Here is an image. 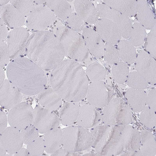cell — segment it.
Returning <instances> with one entry per match:
<instances>
[{"label":"cell","instance_id":"32","mask_svg":"<svg viewBox=\"0 0 156 156\" xmlns=\"http://www.w3.org/2000/svg\"><path fill=\"white\" fill-rule=\"evenodd\" d=\"M118 50L120 58L126 64H132L136 58L137 54L134 46L129 41H120Z\"/></svg>","mask_w":156,"mask_h":156},{"label":"cell","instance_id":"13","mask_svg":"<svg viewBox=\"0 0 156 156\" xmlns=\"http://www.w3.org/2000/svg\"><path fill=\"white\" fill-rule=\"evenodd\" d=\"M136 71L144 76L148 83L156 84V62L153 57L145 51H139L134 62Z\"/></svg>","mask_w":156,"mask_h":156},{"label":"cell","instance_id":"20","mask_svg":"<svg viewBox=\"0 0 156 156\" xmlns=\"http://www.w3.org/2000/svg\"><path fill=\"white\" fill-rule=\"evenodd\" d=\"M101 121V113L96 108L90 105H85L80 108L76 123L87 129L96 126Z\"/></svg>","mask_w":156,"mask_h":156},{"label":"cell","instance_id":"3","mask_svg":"<svg viewBox=\"0 0 156 156\" xmlns=\"http://www.w3.org/2000/svg\"><path fill=\"white\" fill-rule=\"evenodd\" d=\"M8 80L22 93L28 96L38 94L46 86L47 80L42 69L29 58L21 57L8 65Z\"/></svg>","mask_w":156,"mask_h":156},{"label":"cell","instance_id":"15","mask_svg":"<svg viewBox=\"0 0 156 156\" xmlns=\"http://www.w3.org/2000/svg\"><path fill=\"white\" fill-rule=\"evenodd\" d=\"M21 93L9 80H5L1 86L0 105L5 109H11L21 103Z\"/></svg>","mask_w":156,"mask_h":156},{"label":"cell","instance_id":"24","mask_svg":"<svg viewBox=\"0 0 156 156\" xmlns=\"http://www.w3.org/2000/svg\"><path fill=\"white\" fill-rule=\"evenodd\" d=\"M76 12L87 23H94L98 20L97 9L94 4L88 0H76L74 2Z\"/></svg>","mask_w":156,"mask_h":156},{"label":"cell","instance_id":"8","mask_svg":"<svg viewBox=\"0 0 156 156\" xmlns=\"http://www.w3.org/2000/svg\"><path fill=\"white\" fill-rule=\"evenodd\" d=\"M56 20L54 13L45 5H35L28 17L26 25L30 30L36 31L44 30L52 25Z\"/></svg>","mask_w":156,"mask_h":156},{"label":"cell","instance_id":"27","mask_svg":"<svg viewBox=\"0 0 156 156\" xmlns=\"http://www.w3.org/2000/svg\"><path fill=\"white\" fill-rule=\"evenodd\" d=\"M137 18L145 29L151 30L156 24V19L147 3L144 0L137 1Z\"/></svg>","mask_w":156,"mask_h":156},{"label":"cell","instance_id":"14","mask_svg":"<svg viewBox=\"0 0 156 156\" xmlns=\"http://www.w3.org/2000/svg\"><path fill=\"white\" fill-rule=\"evenodd\" d=\"M97 33L103 41L107 44L114 45L120 41L121 35L116 25L108 20L100 18L96 23Z\"/></svg>","mask_w":156,"mask_h":156},{"label":"cell","instance_id":"33","mask_svg":"<svg viewBox=\"0 0 156 156\" xmlns=\"http://www.w3.org/2000/svg\"><path fill=\"white\" fill-rule=\"evenodd\" d=\"M113 79L115 82L120 84L125 83L129 74L127 64L122 61H119L113 65L112 68Z\"/></svg>","mask_w":156,"mask_h":156},{"label":"cell","instance_id":"29","mask_svg":"<svg viewBox=\"0 0 156 156\" xmlns=\"http://www.w3.org/2000/svg\"><path fill=\"white\" fill-rule=\"evenodd\" d=\"M43 139L45 150L47 153L52 154L62 146L63 140L62 131L55 128L44 134Z\"/></svg>","mask_w":156,"mask_h":156},{"label":"cell","instance_id":"5","mask_svg":"<svg viewBox=\"0 0 156 156\" xmlns=\"http://www.w3.org/2000/svg\"><path fill=\"white\" fill-rule=\"evenodd\" d=\"M103 108L101 116L104 124L110 126L129 125L133 121L132 110L121 98H113Z\"/></svg>","mask_w":156,"mask_h":156},{"label":"cell","instance_id":"31","mask_svg":"<svg viewBox=\"0 0 156 156\" xmlns=\"http://www.w3.org/2000/svg\"><path fill=\"white\" fill-rule=\"evenodd\" d=\"M140 133V149L143 156H156V140L152 133L147 130H144Z\"/></svg>","mask_w":156,"mask_h":156},{"label":"cell","instance_id":"4","mask_svg":"<svg viewBox=\"0 0 156 156\" xmlns=\"http://www.w3.org/2000/svg\"><path fill=\"white\" fill-rule=\"evenodd\" d=\"M54 33L59 39L65 56L77 62L85 61L88 51L82 36L70 28L60 25Z\"/></svg>","mask_w":156,"mask_h":156},{"label":"cell","instance_id":"10","mask_svg":"<svg viewBox=\"0 0 156 156\" xmlns=\"http://www.w3.org/2000/svg\"><path fill=\"white\" fill-rule=\"evenodd\" d=\"M30 36L27 30L23 27L12 30L9 33L6 40L10 58L14 59L26 54Z\"/></svg>","mask_w":156,"mask_h":156},{"label":"cell","instance_id":"22","mask_svg":"<svg viewBox=\"0 0 156 156\" xmlns=\"http://www.w3.org/2000/svg\"><path fill=\"white\" fill-rule=\"evenodd\" d=\"M38 94L39 103L47 109L57 111L62 106V99L52 87L45 88Z\"/></svg>","mask_w":156,"mask_h":156},{"label":"cell","instance_id":"46","mask_svg":"<svg viewBox=\"0 0 156 156\" xmlns=\"http://www.w3.org/2000/svg\"><path fill=\"white\" fill-rule=\"evenodd\" d=\"M0 128H1V133L2 132L7 128V116L3 110L1 108L0 113Z\"/></svg>","mask_w":156,"mask_h":156},{"label":"cell","instance_id":"12","mask_svg":"<svg viewBox=\"0 0 156 156\" xmlns=\"http://www.w3.org/2000/svg\"><path fill=\"white\" fill-rule=\"evenodd\" d=\"M59 119L54 111L47 109L41 105H36L34 110L32 124L39 133L45 134L51 130L58 128Z\"/></svg>","mask_w":156,"mask_h":156},{"label":"cell","instance_id":"17","mask_svg":"<svg viewBox=\"0 0 156 156\" xmlns=\"http://www.w3.org/2000/svg\"><path fill=\"white\" fill-rule=\"evenodd\" d=\"M119 135L125 151H135L140 147V135L138 130L129 125H119Z\"/></svg>","mask_w":156,"mask_h":156},{"label":"cell","instance_id":"28","mask_svg":"<svg viewBox=\"0 0 156 156\" xmlns=\"http://www.w3.org/2000/svg\"><path fill=\"white\" fill-rule=\"evenodd\" d=\"M103 2L108 7L129 17H133L136 14V0H104Z\"/></svg>","mask_w":156,"mask_h":156},{"label":"cell","instance_id":"34","mask_svg":"<svg viewBox=\"0 0 156 156\" xmlns=\"http://www.w3.org/2000/svg\"><path fill=\"white\" fill-rule=\"evenodd\" d=\"M86 73L87 78L92 82L102 81L107 75L105 69L97 62L89 65L87 69Z\"/></svg>","mask_w":156,"mask_h":156},{"label":"cell","instance_id":"18","mask_svg":"<svg viewBox=\"0 0 156 156\" xmlns=\"http://www.w3.org/2000/svg\"><path fill=\"white\" fill-rule=\"evenodd\" d=\"M0 20L12 30L22 27L25 17L13 5L7 4L0 7Z\"/></svg>","mask_w":156,"mask_h":156},{"label":"cell","instance_id":"48","mask_svg":"<svg viewBox=\"0 0 156 156\" xmlns=\"http://www.w3.org/2000/svg\"><path fill=\"white\" fill-rule=\"evenodd\" d=\"M120 156H143L140 150L135 151H125Z\"/></svg>","mask_w":156,"mask_h":156},{"label":"cell","instance_id":"53","mask_svg":"<svg viewBox=\"0 0 156 156\" xmlns=\"http://www.w3.org/2000/svg\"><path fill=\"white\" fill-rule=\"evenodd\" d=\"M9 2H10V1H9V0H7V1H6V0L2 1V0H1V1H0V5L2 6L6 5Z\"/></svg>","mask_w":156,"mask_h":156},{"label":"cell","instance_id":"37","mask_svg":"<svg viewBox=\"0 0 156 156\" xmlns=\"http://www.w3.org/2000/svg\"><path fill=\"white\" fill-rule=\"evenodd\" d=\"M156 112L151 109L148 106L140 113V120L141 122L146 127L149 129L156 128Z\"/></svg>","mask_w":156,"mask_h":156},{"label":"cell","instance_id":"9","mask_svg":"<svg viewBox=\"0 0 156 156\" xmlns=\"http://www.w3.org/2000/svg\"><path fill=\"white\" fill-rule=\"evenodd\" d=\"M96 9L99 17L113 22L118 28L122 36L126 39L129 37L133 26L131 19L105 4H99Z\"/></svg>","mask_w":156,"mask_h":156},{"label":"cell","instance_id":"25","mask_svg":"<svg viewBox=\"0 0 156 156\" xmlns=\"http://www.w3.org/2000/svg\"><path fill=\"white\" fill-rule=\"evenodd\" d=\"M112 126L106 125H97L90 131L92 136V147L99 156L101 154L108 140Z\"/></svg>","mask_w":156,"mask_h":156},{"label":"cell","instance_id":"7","mask_svg":"<svg viewBox=\"0 0 156 156\" xmlns=\"http://www.w3.org/2000/svg\"><path fill=\"white\" fill-rule=\"evenodd\" d=\"M112 88L103 81L92 82L88 85L87 98L90 105L96 108H103L113 98Z\"/></svg>","mask_w":156,"mask_h":156},{"label":"cell","instance_id":"35","mask_svg":"<svg viewBox=\"0 0 156 156\" xmlns=\"http://www.w3.org/2000/svg\"><path fill=\"white\" fill-rule=\"evenodd\" d=\"M147 36L146 30L139 23L133 25L129 40L134 46H139L144 43Z\"/></svg>","mask_w":156,"mask_h":156},{"label":"cell","instance_id":"43","mask_svg":"<svg viewBox=\"0 0 156 156\" xmlns=\"http://www.w3.org/2000/svg\"><path fill=\"white\" fill-rule=\"evenodd\" d=\"M67 22L70 29L77 32L83 30L84 28L83 21L76 12L72 13Z\"/></svg>","mask_w":156,"mask_h":156},{"label":"cell","instance_id":"16","mask_svg":"<svg viewBox=\"0 0 156 156\" xmlns=\"http://www.w3.org/2000/svg\"><path fill=\"white\" fill-rule=\"evenodd\" d=\"M0 142L8 154H14L21 148L23 144L20 130L10 126L1 133Z\"/></svg>","mask_w":156,"mask_h":156},{"label":"cell","instance_id":"42","mask_svg":"<svg viewBox=\"0 0 156 156\" xmlns=\"http://www.w3.org/2000/svg\"><path fill=\"white\" fill-rule=\"evenodd\" d=\"M39 132L32 124L21 130V134L23 144L28 145L38 137Z\"/></svg>","mask_w":156,"mask_h":156},{"label":"cell","instance_id":"38","mask_svg":"<svg viewBox=\"0 0 156 156\" xmlns=\"http://www.w3.org/2000/svg\"><path fill=\"white\" fill-rule=\"evenodd\" d=\"M9 2L25 17L30 15L35 6L33 1L29 0H11Z\"/></svg>","mask_w":156,"mask_h":156},{"label":"cell","instance_id":"23","mask_svg":"<svg viewBox=\"0 0 156 156\" xmlns=\"http://www.w3.org/2000/svg\"><path fill=\"white\" fill-rule=\"evenodd\" d=\"M147 94L144 90L130 88L125 94L128 105L132 111L140 112L146 106Z\"/></svg>","mask_w":156,"mask_h":156},{"label":"cell","instance_id":"40","mask_svg":"<svg viewBox=\"0 0 156 156\" xmlns=\"http://www.w3.org/2000/svg\"><path fill=\"white\" fill-rule=\"evenodd\" d=\"M27 149L29 153L30 156L41 155L45 150L43 138L41 137L37 138L27 145Z\"/></svg>","mask_w":156,"mask_h":156},{"label":"cell","instance_id":"49","mask_svg":"<svg viewBox=\"0 0 156 156\" xmlns=\"http://www.w3.org/2000/svg\"><path fill=\"white\" fill-rule=\"evenodd\" d=\"M14 155L16 156H30L29 153L27 150L24 148H21Z\"/></svg>","mask_w":156,"mask_h":156},{"label":"cell","instance_id":"45","mask_svg":"<svg viewBox=\"0 0 156 156\" xmlns=\"http://www.w3.org/2000/svg\"><path fill=\"white\" fill-rule=\"evenodd\" d=\"M147 105L151 110L156 112V90L153 89L149 92L147 96Z\"/></svg>","mask_w":156,"mask_h":156},{"label":"cell","instance_id":"26","mask_svg":"<svg viewBox=\"0 0 156 156\" xmlns=\"http://www.w3.org/2000/svg\"><path fill=\"white\" fill-rule=\"evenodd\" d=\"M75 103L66 101L60 108L58 116L63 125L69 126L76 122L80 108Z\"/></svg>","mask_w":156,"mask_h":156},{"label":"cell","instance_id":"39","mask_svg":"<svg viewBox=\"0 0 156 156\" xmlns=\"http://www.w3.org/2000/svg\"><path fill=\"white\" fill-rule=\"evenodd\" d=\"M103 55L105 61L109 64L114 65L120 61L118 49L113 45L105 44Z\"/></svg>","mask_w":156,"mask_h":156},{"label":"cell","instance_id":"44","mask_svg":"<svg viewBox=\"0 0 156 156\" xmlns=\"http://www.w3.org/2000/svg\"><path fill=\"white\" fill-rule=\"evenodd\" d=\"M1 67L3 68L8 64L9 61V55L7 44L1 42Z\"/></svg>","mask_w":156,"mask_h":156},{"label":"cell","instance_id":"36","mask_svg":"<svg viewBox=\"0 0 156 156\" xmlns=\"http://www.w3.org/2000/svg\"><path fill=\"white\" fill-rule=\"evenodd\" d=\"M126 82L131 88L145 90L148 87V84L145 78L137 71L129 73Z\"/></svg>","mask_w":156,"mask_h":156},{"label":"cell","instance_id":"1","mask_svg":"<svg viewBox=\"0 0 156 156\" xmlns=\"http://www.w3.org/2000/svg\"><path fill=\"white\" fill-rule=\"evenodd\" d=\"M52 87L62 100L76 102L87 96L88 81L81 65L72 59L63 60L50 75Z\"/></svg>","mask_w":156,"mask_h":156},{"label":"cell","instance_id":"30","mask_svg":"<svg viewBox=\"0 0 156 156\" xmlns=\"http://www.w3.org/2000/svg\"><path fill=\"white\" fill-rule=\"evenodd\" d=\"M56 16L63 20H67L72 13L70 4L64 0H48L45 3Z\"/></svg>","mask_w":156,"mask_h":156},{"label":"cell","instance_id":"47","mask_svg":"<svg viewBox=\"0 0 156 156\" xmlns=\"http://www.w3.org/2000/svg\"><path fill=\"white\" fill-rule=\"evenodd\" d=\"M1 21V42H4L7 40L9 34L6 25Z\"/></svg>","mask_w":156,"mask_h":156},{"label":"cell","instance_id":"2","mask_svg":"<svg viewBox=\"0 0 156 156\" xmlns=\"http://www.w3.org/2000/svg\"><path fill=\"white\" fill-rule=\"evenodd\" d=\"M26 55L43 70H52L63 60L65 56L58 38L50 31H36L30 37Z\"/></svg>","mask_w":156,"mask_h":156},{"label":"cell","instance_id":"21","mask_svg":"<svg viewBox=\"0 0 156 156\" xmlns=\"http://www.w3.org/2000/svg\"><path fill=\"white\" fill-rule=\"evenodd\" d=\"M124 150L123 143L119 135V126H112L101 156L120 155Z\"/></svg>","mask_w":156,"mask_h":156},{"label":"cell","instance_id":"6","mask_svg":"<svg viewBox=\"0 0 156 156\" xmlns=\"http://www.w3.org/2000/svg\"><path fill=\"white\" fill-rule=\"evenodd\" d=\"M62 147L71 152H78L92 147V135L87 129L79 126H71L63 131Z\"/></svg>","mask_w":156,"mask_h":156},{"label":"cell","instance_id":"41","mask_svg":"<svg viewBox=\"0 0 156 156\" xmlns=\"http://www.w3.org/2000/svg\"><path fill=\"white\" fill-rule=\"evenodd\" d=\"M146 50L152 57L156 58V24L151 29L145 41Z\"/></svg>","mask_w":156,"mask_h":156},{"label":"cell","instance_id":"50","mask_svg":"<svg viewBox=\"0 0 156 156\" xmlns=\"http://www.w3.org/2000/svg\"><path fill=\"white\" fill-rule=\"evenodd\" d=\"M1 84L0 85H1L4 83L5 81V72L3 69V68L1 67Z\"/></svg>","mask_w":156,"mask_h":156},{"label":"cell","instance_id":"11","mask_svg":"<svg viewBox=\"0 0 156 156\" xmlns=\"http://www.w3.org/2000/svg\"><path fill=\"white\" fill-rule=\"evenodd\" d=\"M34 109L27 102H21L10 109L8 119L10 126L21 130L32 123Z\"/></svg>","mask_w":156,"mask_h":156},{"label":"cell","instance_id":"19","mask_svg":"<svg viewBox=\"0 0 156 156\" xmlns=\"http://www.w3.org/2000/svg\"><path fill=\"white\" fill-rule=\"evenodd\" d=\"M83 37L86 45L90 52L97 58L103 55L105 44L97 32L88 27H84L83 30Z\"/></svg>","mask_w":156,"mask_h":156},{"label":"cell","instance_id":"51","mask_svg":"<svg viewBox=\"0 0 156 156\" xmlns=\"http://www.w3.org/2000/svg\"><path fill=\"white\" fill-rule=\"evenodd\" d=\"M47 0H36V1H33V3L35 5H43L45 4L47 2Z\"/></svg>","mask_w":156,"mask_h":156},{"label":"cell","instance_id":"52","mask_svg":"<svg viewBox=\"0 0 156 156\" xmlns=\"http://www.w3.org/2000/svg\"><path fill=\"white\" fill-rule=\"evenodd\" d=\"M6 151L3 146L1 144V151H0V155L1 156H5L6 154Z\"/></svg>","mask_w":156,"mask_h":156},{"label":"cell","instance_id":"54","mask_svg":"<svg viewBox=\"0 0 156 156\" xmlns=\"http://www.w3.org/2000/svg\"><path fill=\"white\" fill-rule=\"evenodd\" d=\"M83 156H99L98 154L97 153H88L85 154Z\"/></svg>","mask_w":156,"mask_h":156}]
</instances>
